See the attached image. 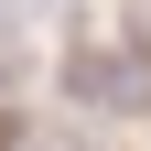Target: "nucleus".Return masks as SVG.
Wrapping results in <instances>:
<instances>
[{"mask_svg": "<svg viewBox=\"0 0 151 151\" xmlns=\"http://www.w3.org/2000/svg\"><path fill=\"white\" fill-rule=\"evenodd\" d=\"M22 11H43V0H0V43H11V32H22Z\"/></svg>", "mask_w": 151, "mask_h": 151, "instance_id": "nucleus-2", "label": "nucleus"}, {"mask_svg": "<svg viewBox=\"0 0 151 151\" xmlns=\"http://www.w3.org/2000/svg\"><path fill=\"white\" fill-rule=\"evenodd\" d=\"M65 97L76 108H108V119H140V108H151V54L140 43H129V54H97V43L65 54Z\"/></svg>", "mask_w": 151, "mask_h": 151, "instance_id": "nucleus-1", "label": "nucleus"}, {"mask_svg": "<svg viewBox=\"0 0 151 151\" xmlns=\"http://www.w3.org/2000/svg\"><path fill=\"white\" fill-rule=\"evenodd\" d=\"M140 54H151V0H140Z\"/></svg>", "mask_w": 151, "mask_h": 151, "instance_id": "nucleus-3", "label": "nucleus"}]
</instances>
